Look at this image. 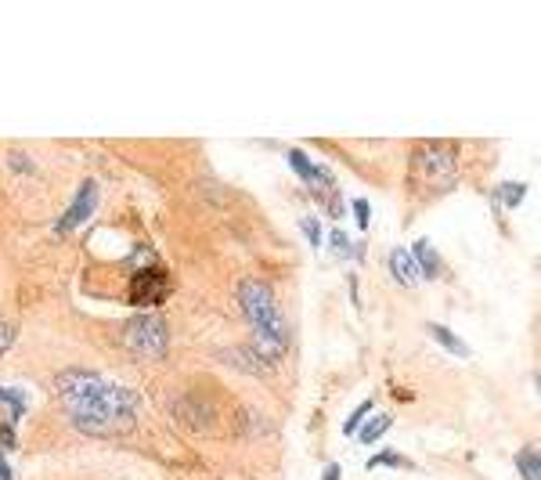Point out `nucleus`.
Here are the masks:
<instances>
[{"mask_svg": "<svg viewBox=\"0 0 541 480\" xmlns=\"http://www.w3.org/2000/svg\"><path fill=\"white\" fill-rule=\"evenodd\" d=\"M55 394L69 423L87 437H116L134 430V405L138 397L101 372L69 369L55 376Z\"/></svg>", "mask_w": 541, "mask_h": 480, "instance_id": "obj_1", "label": "nucleus"}, {"mask_svg": "<svg viewBox=\"0 0 541 480\" xmlns=\"http://www.w3.org/2000/svg\"><path fill=\"white\" fill-rule=\"evenodd\" d=\"M239 304L249 318V329H253V347L249 351L257 354L264 365L278 361L289 351V325L278 311L271 286H264L257 278H246V282H239Z\"/></svg>", "mask_w": 541, "mask_h": 480, "instance_id": "obj_2", "label": "nucleus"}, {"mask_svg": "<svg viewBox=\"0 0 541 480\" xmlns=\"http://www.w3.org/2000/svg\"><path fill=\"white\" fill-rule=\"evenodd\" d=\"M123 347L141 361H159L166 354V347H170L166 322L156 311L134 314V318L123 325Z\"/></svg>", "mask_w": 541, "mask_h": 480, "instance_id": "obj_3", "label": "nucleus"}, {"mask_svg": "<svg viewBox=\"0 0 541 480\" xmlns=\"http://www.w3.org/2000/svg\"><path fill=\"white\" fill-rule=\"evenodd\" d=\"M412 167L419 174V181L433 188H451L455 185V148L448 141H422L415 148Z\"/></svg>", "mask_w": 541, "mask_h": 480, "instance_id": "obj_4", "label": "nucleus"}, {"mask_svg": "<svg viewBox=\"0 0 541 480\" xmlns=\"http://www.w3.org/2000/svg\"><path fill=\"white\" fill-rule=\"evenodd\" d=\"M94 206H98V185L94 181H83L80 185V192H76V199L69 203V210L58 217V224H55V235H69V231H76L80 224H87V217L94 213Z\"/></svg>", "mask_w": 541, "mask_h": 480, "instance_id": "obj_5", "label": "nucleus"}, {"mask_svg": "<svg viewBox=\"0 0 541 480\" xmlns=\"http://www.w3.org/2000/svg\"><path fill=\"white\" fill-rule=\"evenodd\" d=\"M166 289H170V282H166V275L156 268V264H148V268H141L138 275L130 278V300L141 307L159 304L166 296Z\"/></svg>", "mask_w": 541, "mask_h": 480, "instance_id": "obj_6", "label": "nucleus"}, {"mask_svg": "<svg viewBox=\"0 0 541 480\" xmlns=\"http://www.w3.org/2000/svg\"><path fill=\"white\" fill-rule=\"evenodd\" d=\"M408 253H412L415 268H419V278H426V282H433V278H441V257H437V250H433L430 242L419 239Z\"/></svg>", "mask_w": 541, "mask_h": 480, "instance_id": "obj_7", "label": "nucleus"}, {"mask_svg": "<svg viewBox=\"0 0 541 480\" xmlns=\"http://www.w3.org/2000/svg\"><path fill=\"white\" fill-rule=\"evenodd\" d=\"M386 264H390V275H394L401 286L412 289L415 282H419V268H415V260H412V253H408V250H394Z\"/></svg>", "mask_w": 541, "mask_h": 480, "instance_id": "obj_8", "label": "nucleus"}, {"mask_svg": "<svg viewBox=\"0 0 541 480\" xmlns=\"http://www.w3.org/2000/svg\"><path fill=\"white\" fill-rule=\"evenodd\" d=\"M426 333H430L433 340L441 343L444 351H451V354H455V358H469V347H466V343L459 340V336L451 333L448 325H437V322H430V325H426Z\"/></svg>", "mask_w": 541, "mask_h": 480, "instance_id": "obj_9", "label": "nucleus"}, {"mask_svg": "<svg viewBox=\"0 0 541 480\" xmlns=\"http://www.w3.org/2000/svg\"><path fill=\"white\" fill-rule=\"evenodd\" d=\"M390 426H394V416H390V412H383V416H372L368 423L358 426V441H361V444H376L379 437H383L386 430H390Z\"/></svg>", "mask_w": 541, "mask_h": 480, "instance_id": "obj_10", "label": "nucleus"}, {"mask_svg": "<svg viewBox=\"0 0 541 480\" xmlns=\"http://www.w3.org/2000/svg\"><path fill=\"white\" fill-rule=\"evenodd\" d=\"M516 470H520L523 480H541L538 448H534V444H527V448H520V452H516Z\"/></svg>", "mask_w": 541, "mask_h": 480, "instance_id": "obj_11", "label": "nucleus"}, {"mask_svg": "<svg viewBox=\"0 0 541 480\" xmlns=\"http://www.w3.org/2000/svg\"><path fill=\"white\" fill-rule=\"evenodd\" d=\"M379 466H386V470H412V459H404L401 452H376L368 459V470H379Z\"/></svg>", "mask_w": 541, "mask_h": 480, "instance_id": "obj_12", "label": "nucleus"}, {"mask_svg": "<svg viewBox=\"0 0 541 480\" xmlns=\"http://www.w3.org/2000/svg\"><path fill=\"white\" fill-rule=\"evenodd\" d=\"M495 199L505 206H520L523 199H527V185H520V181H502L498 192H495Z\"/></svg>", "mask_w": 541, "mask_h": 480, "instance_id": "obj_13", "label": "nucleus"}, {"mask_svg": "<svg viewBox=\"0 0 541 480\" xmlns=\"http://www.w3.org/2000/svg\"><path fill=\"white\" fill-rule=\"evenodd\" d=\"M372 408H376V401H372V397H368V401H361V405L347 416V423H343V434H347V437L358 434V426L365 423L368 416H372Z\"/></svg>", "mask_w": 541, "mask_h": 480, "instance_id": "obj_14", "label": "nucleus"}, {"mask_svg": "<svg viewBox=\"0 0 541 480\" xmlns=\"http://www.w3.org/2000/svg\"><path fill=\"white\" fill-rule=\"evenodd\" d=\"M0 405L11 408V419H22V416H26V394H22V390L0 387Z\"/></svg>", "mask_w": 541, "mask_h": 480, "instance_id": "obj_15", "label": "nucleus"}, {"mask_svg": "<svg viewBox=\"0 0 541 480\" xmlns=\"http://www.w3.org/2000/svg\"><path fill=\"white\" fill-rule=\"evenodd\" d=\"M300 231L307 235V242H311L314 250H321V221H318V217H303Z\"/></svg>", "mask_w": 541, "mask_h": 480, "instance_id": "obj_16", "label": "nucleus"}, {"mask_svg": "<svg viewBox=\"0 0 541 480\" xmlns=\"http://www.w3.org/2000/svg\"><path fill=\"white\" fill-rule=\"evenodd\" d=\"M329 246H332V250H336V253H340L343 260L350 257V239H347V231H340V228L332 231V235H329Z\"/></svg>", "mask_w": 541, "mask_h": 480, "instance_id": "obj_17", "label": "nucleus"}, {"mask_svg": "<svg viewBox=\"0 0 541 480\" xmlns=\"http://www.w3.org/2000/svg\"><path fill=\"white\" fill-rule=\"evenodd\" d=\"M354 217H358V231H368V224H372V210H368V199H354Z\"/></svg>", "mask_w": 541, "mask_h": 480, "instance_id": "obj_18", "label": "nucleus"}, {"mask_svg": "<svg viewBox=\"0 0 541 480\" xmlns=\"http://www.w3.org/2000/svg\"><path fill=\"white\" fill-rule=\"evenodd\" d=\"M0 452H15V426L11 423H0Z\"/></svg>", "mask_w": 541, "mask_h": 480, "instance_id": "obj_19", "label": "nucleus"}, {"mask_svg": "<svg viewBox=\"0 0 541 480\" xmlns=\"http://www.w3.org/2000/svg\"><path fill=\"white\" fill-rule=\"evenodd\" d=\"M343 470H340V462H325V473H321V480H340Z\"/></svg>", "mask_w": 541, "mask_h": 480, "instance_id": "obj_20", "label": "nucleus"}, {"mask_svg": "<svg viewBox=\"0 0 541 480\" xmlns=\"http://www.w3.org/2000/svg\"><path fill=\"white\" fill-rule=\"evenodd\" d=\"M11 167H19L22 174H33V163L26 156H11Z\"/></svg>", "mask_w": 541, "mask_h": 480, "instance_id": "obj_21", "label": "nucleus"}, {"mask_svg": "<svg viewBox=\"0 0 541 480\" xmlns=\"http://www.w3.org/2000/svg\"><path fill=\"white\" fill-rule=\"evenodd\" d=\"M8 343H11V329L4 322H0V354L8 351Z\"/></svg>", "mask_w": 541, "mask_h": 480, "instance_id": "obj_22", "label": "nucleus"}, {"mask_svg": "<svg viewBox=\"0 0 541 480\" xmlns=\"http://www.w3.org/2000/svg\"><path fill=\"white\" fill-rule=\"evenodd\" d=\"M0 480H15L11 477V466H8V455L0 452Z\"/></svg>", "mask_w": 541, "mask_h": 480, "instance_id": "obj_23", "label": "nucleus"}]
</instances>
